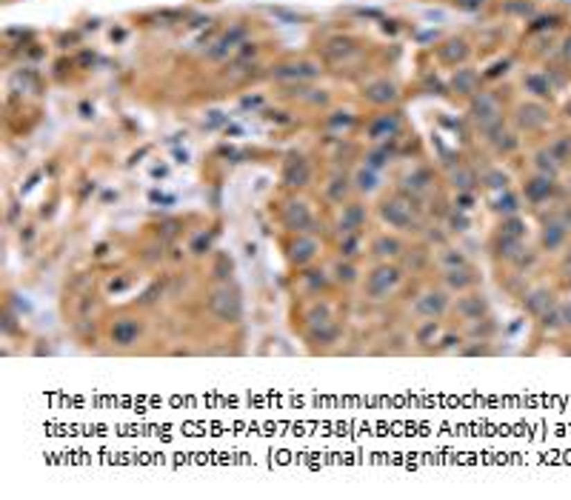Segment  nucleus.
I'll return each mask as SVG.
<instances>
[{
	"mask_svg": "<svg viewBox=\"0 0 571 500\" xmlns=\"http://www.w3.org/2000/svg\"><path fill=\"white\" fill-rule=\"evenodd\" d=\"M315 255H317V241H315V237H308V234H297V241L292 243L289 257L295 260L297 266H303V264H308V260H315Z\"/></svg>",
	"mask_w": 571,
	"mask_h": 500,
	"instance_id": "obj_18",
	"label": "nucleus"
},
{
	"mask_svg": "<svg viewBox=\"0 0 571 500\" xmlns=\"http://www.w3.org/2000/svg\"><path fill=\"white\" fill-rule=\"evenodd\" d=\"M366 223V209L360 206V203H349L346 209H343V218H340V232L343 234H351V232H357Z\"/></svg>",
	"mask_w": 571,
	"mask_h": 500,
	"instance_id": "obj_22",
	"label": "nucleus"
},
{
	"mask_svg": "<svg viewBox=\"0 0 571 500\" xmlns=\"http://www.w3.org/2000/svg\"><path fill=\"white\" fill-rule=\"evenodd\" d=\"M308 178H312V169H308L306 157L292 155L289 160H286V166H283V183L286 186H306Z\"/></svg>",
	"mask_w": 571,
	"mask_h": 500,
	"instance_id": "obj_7",
	"label": "nucleus"
},
{
	"mask_svg": "<svg viewBox=\"0 0 571 500\" xmlns=\"http://www.w3.org/2000/svg\"><path fill=\"white\" fill-rule=\"evenodd\" d=\"M371 252H374L377 257H397V255L403 252V246H400L397 237H377L374 246H371Z\"/></svg>",
	"mask_w": 571,
	"mask_h": 500,
	"instance_id": "obj_26",
	"label": "nucleus"
},
{
	"mask_svg": "<svg viewBox=\"0 0 571 500\" xmlns=\"http://www.w3.org/2000/svg\"><path fill=\"white\" fill-rule=\"evenodd\" d=\"M437 55H440V60H443V63H448V66H457V63H463V60L468 58V43H466L463 37H451L448 43H443V46H440Z\"/></svg>",
	"mask_w": 571,
	"mask_h": 500,
	"instance_id": "obj_16",
	"label": "nucleus"
},
{
	"mask_svg": "<svg viewBox=\"0 0 571 500\" xmlns=\"http://www.w3.org/2000/svg\"><path fill=\"white\" fill-rule=\"evenodd\" d=\"M231 269H234L231 257H229V255H218V266H214V275H218L220 280H226V277L231 275Z\"/></svg>",
	"mask_w": 571,
	"mask_h": 500,
	"instance_id": "obj_39",
	"label": "nucleus"
},
{
	"mask_svg": "<svg viewBox=\"0 0 571 500\" xmlns=\"http://www.w3.org/2000/svg\"><path fill=\"white\" fill-rule=\"evenodd\" d=\"M494 212H500L503 218H511V214H517V212H520V200H517V195L506 192L503 198H500V200L494 203Z\"/></svg>",
	"mask_w": 571,
	"mask_h": 500,
	"instance_id": "obj_27",
	"label": "nucleus"
},
{
	"mask_svg": "<svg viewBox=\"0 0 571 500\" xmlns=\"http://www.w3.org/2000/svg\"><path fill=\"white\" fill-rule=\"evenodd\" d=\"M554 309V295L549 289H534L526 295V312L534 315V318H543L545 312Z\"/></svg>",
	"mask_w": 571,
	"mask_h": 500,
	"instance_id": "obj_15",
	"label": "nucleus"
},
{
	"mask_svg": "<svg viewBox=\"0 0 571 500\" xmlns=\"http://www.w3.org/2000/svg\"><path fill=\"white\" fill-rule=\"evenodd\" d=\"M209 309H211L214 318H220L226 323H237L243 318V298H240V292H237L234 286L223 283V286H218V289L209 295Z\"/></svg>",
	"mask_w": 571,
	"mask_h": 500,
	"instance_id": "obj_1",
	"label": "nucleus"
},
{
	"mask_svg": "<svg viewBox=\"0 0 571 500\" xmlns=\"http://www.w3.org/2000/svg\"><path fill=\"white\" fill-rule=\"evenodd\" d=\"M506 12H509V15H522V17H526V15H534V6L529 3V0H509V3H506Z\"/></svg>",
	"mask_w": 571,
	"mask_h": 500,
	"instance_id": "obj_37",
	"label": "nucleus"
},
{
	"mask_svg": "<svg viewBox=\"0 0 571 500\" xmlns=\"http://www.w3.org/2000/svg\"><path fill=\"white\" fill-rule=\"evenodd\" d=\"M335 275H337V280H340V283H351V280L357 277V269H354L351 264H337Z\"/></svg>",
	"mask_w": 571,
	"mask_h": 500,
	"instance_id": "obj_41",
	"label": "nucleus"
},
{
	"mask_svg": "<svg viewBox=\"0 0 571 500\" xmlns=\"http://www.w3.org/2000/svg\"><path fill=\"white\" fill-rule=\"evenodd\" d=\"M565 234H568V226L560 221V214H557V218H552L543 226V246L549 252H557L565 243Z\"/></svg>",
	"mask_w": 571,
	"mask_h": 500,
	"instance_id": "obj_12",
	"label": "nucleus"
},
{
	"mask_svg": "<svg viewBox=\"0 0 571 500\" xmlns=\"http://www.w3.org/2000/svg\"><path fill=\"white\" fill-rule=\"evenodd\" d=\"M560 318H563V326L571 329V303H563V306H560Z\"/></svg>",
	"mask_w": 571,
	"mask_h": 500,
	"instance_id": "obj_47",
	"label": "nucleus"
},
{
	"mask_svg": "<svg viewBox=\"0 0 571 500\" xmlns=\"http://www.w3.org/2000/svg\"><path fill=\"white\" fill-rule=\"evenodd\" d=\"M326 195H328L331 200H335V203H343V198L349 195V180H346L343 175H337L335 180H331V183H328V189H326Z\"/></svg>",
	"mask_w": 571,
	"mask_h": 500,
	"instance_id": "obj_28",
	"label": "nucleus"
},
{
	"mask_svg": "<svg viewBox=\"0 0 571 500\" xmlns=\"http://www.w3.org/2000/svg\"><path fill=\"white\" fill-rule=\"evenodd\" d=\"M437 335V323L434 320H425V326L417 331V340L420 343H428V338H434Z\"/></svg>",
	"mask_w": 571,
	"mask_h": 500,
	"instance_id": "obj_43",
	"label": "nucleus"
},
{
	"mask_svg": "<svg viewBox=\"0 0 571 500\" xmlns=\"http://www.w3.org/2000/svg\"><path fill=\"white\" fill-rule=\"evenodd\" d=\"M380 214H383V221H386L392 229H400V232L417 229V214H414L412 200H403V198L386 200L383 206H380Z\"/></svg>",
	"mask_w": 571,
	"mask_h": 500,
	"instance_id": "obj_2",
	"label": "nucleus"
},
{
	"mask_svg": "<svg viewBox=\"0 0 571 500\" xmlns=\"http://www.w3.org/2000/svg\"><path fill=\"white\" fill-rule=\"evenodd\" d=\"M354 183H357V189H360V192H374V189H377V175H374V169H369V166H366V169H360V172L354 175Z\"/></svg>",
	"mask_w": 571,
	"mask_h": 500,
	"instance_id": "obj_29",
	"label": "nucleus"
},
{
	"mask_svg": "<svg viewBox=\"0 0 571 500\" xmlns=\"http://www.w3.org/2000/svg\"><path fill=\"white\" fill-rule=\"evenodd\" d=\"M549 152H552L560 163H565V160L571 157V137H560L557 143H552V146H549Z\"/></svg>",
	"mask_w": 571,
	"mask_h": 500,
	"instance_id": "obj_33",
	"label": "nucleus"
},
{
	"mask_svg": "<svg viewBox=\"0 0 571 500\" xmlns=\"http://www.w3.org/2000/svg\"><path fill=\"white\" fill-rule=\"evenodd\" d=\"M340 52H343V55L354 52V46H351V40H343V37H340V40H331V43L326 46V58H331V60H335V58H337Z\"/></svg>",
	"mask_w": 571,
	"mask_h": 500,
	"instance_id": "obj_34",
	"label": "nucleus"
},
{
	"mask_svg": "<svg viewBox=\"0 0 571 500\" xmlns=\"http://www.w3.org/2000/svg\"><path fill=\"white\" fill-rule=\"evenodd\" d=\"M440 264H443L446 269H455V266H463V264H466V257H463V252H457V249H446V252L440 255Z\"/></svg>",
	"mask_w": 571,
	"mask_h": 500,
	"instance_id": "obj_35",
	"label": "nucleus"
},
{
	"mask_svg": "<svg viewBox=\"0 0 571 500\" xmlns=\"http://www.w3.org/2000/svg\"><path fill=\"white\" fill-rule=\"evenodd\" d=\"M397 283H400V269H394V266H377V269L369 275V280H366V295H369L371 300H383V298H389V295L397 289Z\"/></svg>",
	"mask_w": 571,
	"mask_h": 500,
	"instance_id": "obj_4",
	"label": "nucleus"
},
{
	"mask_svg": "<svg viewBox=\"0 0 571 500\" xmlns=\"http://www.w3.org/2000/svg\"><path fill=\"white\" fill-rule=\"evenodd\" d=\"M209 246H211V237H209V234H197L195 241H192V252H195V255L209 252Z\"/></svg>",
	"mask_w": 571,
	"mask_h": 500,
	"instance_id": "obj_44",
	"label": "nucleus"
},
{
	"mask_svg": "<svg viewBox=\"0 0 571 500\" xmlns=\"http://www.w3.org/2000/svg\"><path fill=\"white\" fill-rule=\"evenodd\" d=\"M506 183H509V178H506L503 172H497V169H491V172L486 175V186H489V189H503V192H506Z\"/></svg>",
	"mask_w": 571,
	"mask_h": 500,
	"instance_id": "obj_40",
	"label": "nucleus"
},
{
	"mask_svg": "<svg viewBox=\"0 0 571 500\" xmlns=\"http://www.w3.org/2000/svg\"><path fill=\"white\" fill-rule=\"evenodd\" d=\"M446 309H448V295L446 292H425L417 303H414V312L425 320H437L446 315Z\"/></svg>",
	"mask_w": 571,
	"mask_h": 500,
	"instance_id": "obj_6",
	"label": "nucleus"
},
{
	"mask_svg": "<svg viewBox=\"0 0 571 500\" xmlns=\"http://www.w3.org/2000/svg\"><path fill=\"white\" fill-rule=\"evenodd\" d=\"M457 315L463 318V320H480V318H486L489 315V303H486V298L483 295H466V298H460L457 300Z\"/></svg>",
	"mask_w": 571,
	"mask_h": 500,
	"instance_id": "obj_10",
	"label": "nucleus"
},
{
	"mask_svg": "<svg viewBox=\"0 0 571 500\" xmlns=\"http://www.w3.org/2000/svg\"><path fill=\"white\" fill-rule=\"evenodd\" d=\"M534 166H537V172L545 175V178H557V172H560V160L549 149H543V152L534 155Z\"/></svg>",
	"mask_w": 571,
	"mask_h": 500,
	"instance_id": "obj_24",
	"label": "nucleus"
},
{
	"mask_svg": "<svg viewBox=\"0 0 571 500\" xmlns=\"http://www.w3.org/2000/svg\"><path fill=\"white\" fill-rule=\"evenodd\" d=\"M448 226H451V232H466V229L471 226V221L466 218L463 209H460V212H451V214H448Z\"/></svg>",
	"mask_w": 571,
	"mask_h": 500,
	"instance_id": "obj_38",
	"label": "nucleus"
},
{
	"mask_svg": "<svg viewBox=\"0 0 571 500\" xmlns=\"http://www.w3.org/2000/svg\"><path fill=\"white\" fill-rule=\"evenodd\" d=\"M366 101L377 103V106H386V103H394L397 101V86L389 83V80H374L366 86Z\"/></svg>",
	"mask_w": 571,
	"mask_h": 500,
	"instance_id": "obj_17",
	"label": "nucleus"
},
{
	"mask_svg": "<svg viewBox=\"0 0 571 500\" xmlns=\"http://www.w3.org/2000/svg\"><path fill=\"white\" fill-rule=\"evenodd\" d=\"M497 255L503 260H511V264H517V260L522 257V237H511V234H497Z\"/></svg>",
	"mask_w": 571,
	"mask_h": 500,
	"instance_id": "obj_20",
	"label": "nucleus"
},
{
	"mask_svg": "<svg viewBox=\"0 0 571 500\" xmlns=\"http://www.w3.org/2000/svg\"><path fill=\"white\" fill-rule=\"evenodd\" d=\"M500 232H503V234H511V237H522V234H526V221H522L520 214H511V218L503 221Z\"/></svg>",
	"mask_w": 571,
	"mask_h": 500,
	"instance_id": "obj_31",
	"label": "nucleus"
},
{
	"mask_svg": "<svg viewBox=\"0 0 571 500\" xmlns=\"http://www.w3.org/2000/svg\"><path fill=\"white\" fill-rule=\"evenodd\" d=\"M137 335H140V323L132 320V318H121V320H114V326H112V340L117 346H132L137 340Z\"/></svg>",
	"mask_w": 571,
	"mask_h": 500,
	"instance_id": "obj_13",
	"label": "nucleus"
},
{
	"mask_svg": "<svg viewBox=\"0 0 571 500\" xmlns=\"http://www.w3.org/2000/svg\"><path fill=\"white\" fill-rule=\"evenodd\" d=\"M397 132H400V117L397 114H380L377 121L369 126L371 140H392Z\"/></svg>",
	"mask_w": 571,
	"mask_h": 500,
	"instance_id": "obj_14",
	"label": "nucleus"
},
{
	"mask_svg": "<svg viewBox=\"0 0 571 500\" xmlns=\"http://www.w3.org/2000/svg\"><path fill=\"white\" fill-rule=\"evenodd\" d=\"M328 123H331V126H349V123H351V114H349V112H337V117H331Z\"/></svg>",
	"mask_w": 571,
	"mask_h": 500,
	"instance_id": "obj_45",
	"label": "nucleus"
},
{
	"mask_svg": "<svg viewBox=\"0 0 571 500\" xmlns=\"http://www.w3.org/2000/svg\"><path fill=\"white\" fill-rule=\"evenodd\" d=\"M389 157H392V155H389V149H377V152H371V155L366 157V166L377 172V169H383V166L389 163Z\"/></svg>",
	"mask_w": 571,
	"mask_h": 500,
	"instance_id": "obj_36",
	"label": "nucleus"
},
{
	"mask_svg": "<svg viewBox=\"0 0 571 500\" xmlns=\"http://www.w3.org/2000/svg\"><path fill=\"white\" fill-rule=\"evenodd\" d=\"M406 189L412 192V200L420 198V195H428L432 192V175H428L425 169H417L414 175L406 178Z\"/></svg>",
	"mask_w": 571,
	"mask_h": 500,
	"instance_id": "obj_23",
	"label": "nucleus"
},
{
	"mask_svg": "<svg viewBox=\"0 0 571 500\" xmlns=\"http://www.w3.org/2000/svg\"><path fill=\"white\" fill-rule=\"evenodd\" d=\"M563 280L571 286V249H568V255H565V260H563Z\"/></svg>",
	"mask_w": 571,
	"mask_h": 500,
	"instance_id": "obj_46",
	"label": "nucleus"
},
{
	"mask_svg": "<svg viewBox=\"0 0 571 500\" xmlns=\"http://www.w3.org/2000/svg\"><path fill=\"white\" fill-rule=\"evenodd\" d=\"M340 252L343 255H357V232H351V234H343V243H340Z\"/></svg>",
	"mask_w": 571,
	"mask_h": 500,
	"instance_id": "obj_42",
	"label": "nucleus"
},
{
	"mask_svg": "<svg viewBox=\"0 0 571 500\" xmlns=\"http://www.w3.org/2000/svg\"><path fill=\"white\" fill-rule=\"evenodd\" d=\"M451 183H455L457 192H471V189L477 186L480 180H477V172H474V169H466V166H460V169L451 175Z\"/></svg>",
	"mask_w": 571,
	"mask_h": 500,
	"instance_id": "obj_25",
	"label": "nucleus"
},
{
	"mask_svg": "<svg viewBox=\"0 0 571 500\" xmlns=\"http://www.w3.org/2000/svg\"><path fill=\"white\" fill-rule=\"evenodd\" d=\"M526 89L532 94H537V98H545V94H552V83L545 80L543 75H529L526 78Z\"/></svg>",
	"mask_w": 571,
	"mask_h": 500,
	"instance_id": "obj_30",
	"label": "nucleus"
},
{
	"mask_svg": "<svg viewBox=\"0 0 571 500\" xmlns=\"http://www.w3.org/2000/svg\"><path fill=\"white\" fill-rule=\"evenodd\" d=\"M517 121H520L522 129H529V132L543 129L545 123H549V109L540 106V103H526V106H520Z\"/></svg>",
	"mask_w": 571,
	"mask_h": 500,
	"instance_id": "obj_8",
	"label": "nucleus"
},
{
	"mask_svg": "<svg viewBox=\"0 0 571 500\" xmlns=\"http://www.w3.org/2000/svg\"><path fill=\"white\" fill-rule=\"evenodd\" d=\"M560 221H563V223H565V226L571 229V203H568V206H565V209L560 212Z\"/></svg>",
	"mask_w": 571,
	"mask_h": 500,
	"instance_id": "obj_49",
	"label": "nucleus"
},
{
	"mask_svg": "<svg viewBox=\"0 0 571 500\" xmlns=\"http://www.w3.org/2000/svg\"><path fill=\"white\" fill-rule=\"evenodd\" d=\"M474 280H477V275H474V269L468 264L455 266V269H446V286H448V289L463 292V289H468V286H474Z\"/></svg>",
	"mask_w": 571,
	"mask_h": 500,
	"instance_id": "obj_19",
	"label": "nucleus"
},
{
	"mask_svg": "<svg viewBox=\"0 0 571 500\" xmlns=\"http://www.w3.org/2000/svg\"><path fill=\"white\" fill-rule=\"evenodd\" d=\"M451 86H455L457 94H477V89H480V75H477L474 69H457Z\"/></svg>",
	"mask_w": 571,
	"mask_h": 500,
	"instance_id": "obj_21",
	"label": "nucleus"
},
{
	"mask_svg": "<svg viewBox=\"0 0 571 500\" xmlns=\"http://www.w3.org/2000/svg\"><path fill=\"white\" fill-rule=\"evenodd\" d=\"M552 195H554V178L534 175L532 180H526V200L529 203H545Z\"/></svg>",
	"mask_w": 571,
	"mask_h": 500,
	"instance_id": "obj_11",
	"label": "nucleus"
},
{
	"mask_svg": "<svg viewBox=\"0 0 571 500\" xmlns=\"http://www.w3.org/2000/svg\"><path fill=\"white\" fill-rule=\"evenodd\" d=\"M565 58H568V60H571V37H568V40H565Z\"/></svg>",
	"mask_w": 571,
	"mask_h": 500,
	"instance_id": "obj_50",
	"label": "nucleus"
},
{
	"mask_svg": "<svg viewBox=\"0 0 571 500\" xmlns=\"http://www.w3.org/2000/svg\"><path fill=\"white\" fill-rule=\"evenodd\" d=\"M240 37H243V29H234L231 35H226V37L218 43V49H211L209 55H211V58H223L226 52H231V49H234V43L240 40Z\"/></svg>",
	"mask_w": 571,
	"mask_h": 500,
	"instance_id": "obj_32",
	"label": "nucleus"
},
{
	"mask_svg": "<svg viewBox=\"0 0 571 500\" xmlns=\"http://www.w3.org/2000/svg\"><path fill=\"white\" fill-rule=\"evenodd\" d=\"M457 209H463V212L471 209V195H468V192H460V206H457Z\"/></svg>",
	"mask_w": 571,
	"mask_h": 500,
	"instance_id": "obj_48",
	"label": "nucleus"
},
{
	"mask_svg": "<svg viewBox=\"0 0 571 500\" xmlns=\"http://www.w3.org/2000/svg\"><path fill=\"white\" fill-rule=\"evenodd\" d=\"M471 117L483 132H491V129H497L500 123H503V109H500V101L494 98V94L480 92L471 103Z\"/></svg>",
	"mask_w": 571,
	"mask_h": 500,
	"instance_id": "obj_3",
	"label": "nucleus"
},
{
	"mask_svg": "<svg viewBox=\"0 0 571 500\" xmlns=\"http://www.w3.org/2000/svg\"><path fill=\"white\" fill-rule=\"evenodd\" d=\"M283 223H286V229H292L297 234H308L315 229V214L303 200H292L283 209Z\"/></svg>",
	"mask_w": 571,
	"mask_h": 500,
	"instance_id": "obj_5",
	"label": "nucleus"
},
{
	"mask_svg": "<svg viewBox=\"0 0 571 500\" xmlns=\"http://www.w3.org/2000/svg\"><path fill=\"white\" fill-rule=\"evenodd\" d=\"M565 3H571V0H565Z\"/></svg>",
	"mask_w": 571,
	"mask_h": 500,
	"instance_id": "obj_51",
	"label": "nucleus"
},
{
	"mask_svg": "<svg viewBox=\"0 0 571 500\" xmlns=\"http://www.w3.org/2000/svg\"><path fill=\"white\" fill-rule=\"evenodd\" d=\"M317 66L315 63H308V60H300V63H283L274 69V78L277 80H308V78H315L317 75Z\"/></svg>",
	"mask_w": 571,
	"mask_h": 500,
	"instance_id": "obj_9",
	"label": "nucleus"
}]
</instances>
